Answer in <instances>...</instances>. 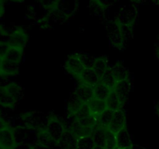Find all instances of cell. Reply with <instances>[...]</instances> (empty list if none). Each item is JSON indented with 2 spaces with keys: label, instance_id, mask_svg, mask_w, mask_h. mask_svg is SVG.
I'll list each match as a JSON object with an SVG mask.
<instances>
[{
  "label": "cell",
  "instance_id": "10",
  "mask_svg": "<svg viewBox=\"0 0 159 149\" xmlns=\"http://www.w3.org/2000/svg\"><path fill=\"white\" fill-rule=\"evenodd\" d=\"M111 70L117 82L130 79L129 70L120 62H117L114 65L111 66Z\"/></svg>",
  "mask_w": 159,
  "mask_h": 149
},
{
  "label": "cell",
  "instance_id": "24",
  "mask_svg": "<svg viewBox=\"0 0 159 149\" xmlns=\"http://www.w3.org/2000/svg\"><path fill=\"white\" fill-rule=\"evenodd\" d=\"M95 146L92 135L78 140V149H94Z\"/></svg>",
  "mask_w": 159,
  "mask_h": 149
},
{
  "label": "cell",
  "instance_id": "3",
  "mask_svg": "<svg viewBox=\"0 0 159 149\" xmlns=\"http://www.w3.org/2000/svg\"><path fill=\"white\" fill-rule=\"evenodd\" d=\"M109 41L111 46L117 49L122 50L124 47L126 37L123 33L120 26L116 22L113 24V29L109 31Z\"/></svg>",
  "mask_w": 159,
  "mask_h": 149
},
{
  "label": "cell",
  "instance_id": "13",
  "mask_svg": "<svg viewBox=\"0 0 159 149\" xmlns=\"http://www.w3.org/2000/svg\"><path fill=\"white\" fill-rule=\"evenodd\" d=\"M58 146L61 149H78V139L69 130H66Z\"/></svg>",
  "mask_w": 159,
  "mask_h": 149
},
{
  "label": "cell",
  "instance_id": "29",
  "mask_svg": "<svg viewBox=\"0 0 159 149\" xmlns=\"http://www.w3.org/2000/svg\"><path fill=\"white\" fill-rule=\"evenodd\" d=\"M155 110L156 114H159V101H157L155 103Z\"/></svg>",
  "mask_w": 159,
  "mask_h": 149
},
{
  "label": "cell",
  "instance_id": "12",
  "mask_svg": "<svg viewBox=\"0 0 159 149\" xmlns=\"http://www.w3.org/2000/svg\"><path fill=\"white\" fill-rule=\"evenodd\" d=\"M78 79L80 81L81 83H85L93 87L99 82V78L98 77L96 71L93 69H88V68H85V71Z\"/></svg>",
  "mask_w": 159,
  "mask_h": 149
},
{
  "label": "cell",
  "instance_id": "22",
  "mask_svg": "<svg viewBox=\"0 0 159 149\" xmlns=\"http://www.w3.org/2000/svg\"><path fill=\"white\" fill-rule=\"evenodd\" d=\"M99 82L103 83L104 85H106L107 86H108L110 89L113 90L114 88L115 85H116L117 82L115 79L114 76H113V72H112L111 70V66L109 67L108 69L107 70L105 73H104L103 75L101 77V79H99Z\"/></svg>",
  "mask_w": 159,
  "mask_h": 149
},
{
  "label": "cell",
  "instance_id": "15",
  "mask_svg": "<svg viewBox=\"0 0 159 149\" xmlns=\"http://www.w3.org/2000/svg\"><path fill=\"white\" fill-rule=\"evenodd\" d=\"M107 129L96 126L92 133V138L95 143V145L97 147H104L106 146V140H107Z\"/></svg>",
  "mask_w": 159,
  "mask_h": 149
},
{
  "label": "cell",
  "instance_id": "1",
  "mask_svg": "<svg viewBox=\"0 0 159 149\" xmlns=\"http://www.w3.org/2000/svg\"><path fill=\"white\" fill-rule=\"evenodd\" d=\"M51 116L46 115L40 112H27L24 114L21 115V120L23 125L28 128L33 129L35 130H46Z\"/></svg>",
  "mask_w": 159,
  "mask_h": 149
},
{
  "label": "cell",
  "instance_id": "14",
  "mask_svg": "<svg viewBox=\"0 0 159 149\" xmlns=\"http://www.w3.org/2000/svg\"><path fill=\"white\" fill-rule=\"evenodd\" d=\"M89 108L90 111L93 116L96 117L98 119L99 116L105 111L107 109V102L106 101L100 100L94 98L92 99L88 103Z\"/></svg>",
  "mask_w": 159,
  "mask_h": 149
},
{
  "label": "cell",
  "instance_id": "16",
  "mask_svg": "<svg viewBox=\"0 0 159 149\" xmlns=\"http://www.w3.org/2000/svg\"><path fill=\"white\" fill-rule=\"evenodd\" d=\"M106 102H107V109L113 112L122 110L124 105V103L114 90H112L110 95L106 100Z\"/></svg>",
  "mask_w": 159,
  "mask_h": 149
},
{
  "label": "cell",
  "instance_id": "9",
  "mask_svg": "<svg viewBox=\"0 0 159 149\" xmlns=\"http://www.w3.org/2000/svg\"><path fill=\"white\" fill-rule=\"evenodd\" d=\"M113 90H114L117 93L122 102L125 104V102L128 99L130 91H131V82H130V79L118 82Z\"/></svg>",
  "mask_w": 159,
  "mask_h": 149
},
{
  "label": "cell",
  "instance_id": "28",
  "mask_svg": "<svg viewBox=\"0 0 159 149\" xmlns=\"http://www.w3.org/2000/svg\"><path fill=\"white\" fill-rule=\"evenodd\" d=\"M5 14L4 5H0V19L2 18Z\"/></svg>",
  "mask_w": 159,
  "mask_h": 149
},
{
  "label": "cell",
  "instance_id": "33",
  "mask_svg": "<svg viewBox=\"0 0 159 149\" xmlns=\"http://www.w3.org/2000/svg\"><path fill=\"white\" fill-rule=\"evenodd\" d=\"M115 149H120V148H119V147H116V148H115Z\"/></svg>",
  "mask_w": 159,
  "mask_h": 149
},
{
  "label": "cell",
  "instance_id": "19",
  "mask_svg": "<svg viewBox=\"0 0 159 149\" xmlns=\"http://www.w3.org/2000/svg\"><path fill=\"white\" fill-rule=\"evenodd\" d=\"M109 67H110V65H109L108 60H107V57H99L96 58V61L94 65V68H93V70L96 71L98 77L100 79L101 77L104 74V73L108 69Z\"/></svg>",
  "mask_w": 159,
  "mask_h": 149
},
{
  "label": "cell",
  "instance_id": "7",
  "mask_svg": "<svg viewBox=\"0 0 159 149\" xmlns=\"http://www.w3.org/2000/svg\"><path fill=\"white\" fill-rule=\"evenodd\" d=\"M74 94L76 97L83 103L88 104L93 99H94V90L93 87L86 85L85 83H81L76 88Z\"/></svg>",
  "mask_w": 159,
  "mask_h": 149
},
{
  "label": "cell",
  "instance_id": "30",
  "mask_svg": "<svg viewBox=\"0 0 159 149\" xmlns=\"http://www.w3.org/2000/svg\"><path fill=\"white\" fill-rule=\"evenodd\" d=\"M156 57H157V59H158L159 61V46L158 47V48H157L156 50Z\"/></svg>",
  "mask_w": 159,
  "mask_h": 149
},
{
  "label": "cell",
  "instance_id": "21",
  "mask_svg": "<svg viewBox=\"0 0 159 149\" xmlns=\"http://www.w3.org/2000/svg\"><path fill=\"white\" fill-rule=\"evenodd\" d=\"M113 115H114V112L109 110V109H107V110L98 117L97 126L102 127V128H108L109 125H110L112 120H113Z\"/></svg>",
  "mask_w": 159,
  "mask_h": 149
},
{
  "label": "cell",
  "instance_id": "20",
  "mask_svg": "<svg viewBox=\"0 0 159 149\" xmlns=\"http://www.w3.org/2000/svg\"><path fill=\"white\" fill-rule=\"evenodd\" d=\"M76 54L79 57L80 61L82 62V65L85 67V68L93 69L97 57H95L94 56L85 52H79L76 53Z\"/></svg>",
  "mask_w": 159,
  "mask_h": 149
},
{
  "label": "cell",
  "instance_id": "6",
  "mask_svg": "<svg viewBox=\"0 0 159 149\" xmlns=\"http://www.w3.org/2000/svg\"><path fill=\"white\" fill-rule=\"evenodd\" d=\"M126 127H127V116H126L124 110L122 109V110L114 112L113 120L107 129L110 132L116 135Z\"/></svg>",
  "mask_w": 159,
  "mask_h": 149
},
{
  "label": "cell",
  "instance_id": "35",
  "mask_svg": "<svg viewBox=\"0 0 159 149\" xmlns=\"http://www.w3.org/2000/svg\"><path fill=\"white\" fill-rule=\"evenodd\" d=\"M158 40H159V38H158Z\"/></svg>",
  "mask_w": 159,
  "mask_h": 149
},
{
  "label": "cell",
  "instance_id": "18",
  "mask_svg": "<svg viewBox=\"0 0 159 149\" xmlns=\"http://www.w3.org/2000/svg\"><path fill=\"white\" fill-rule=\"evenodd\" d=\"M23 57V49L18 47H14L10 46V48H9V51H8L7 54H6L5 58L10 61L15 62V63L20 65V64L21 63Z\"/></svg>",
  "mask_w": 159,
  "mask_h": 149
},
{
  "label": "cell",
  "instance_id": "27",
  "mask_svg": "<svg viewBox=\"0 0 159 149\" xmlns=\"http://www.w3.org/2000/svg\"><path fill=\"white\" fill-rule=\"evenodd\" d=\"M30 149H51V148L46 147V146H43V144H40V143H38L37 141H35V142L30 144Z\"/></svg>",
  "mask_w": 159,
  "mask_h": 149
},
{
  "label": "cell",
  "instance_id": "11",
  "mask_svg": "<svg viewBox=\"0 0 159 149\" xmlns=\"http://www.w3.org/2000/svg\"><path fill=\"white\" fill-rule=\"evenodd\" d=\"M116 145H117V147H119V148L125 149L133 146L131 138H130V135L129 133L128 130H127V127H124L123 130H121L116 135Z\"/></svg>",
  "mask_w": 159,
  "mask_h": 149
},
{
  "label": "cell",
  "instance_id": "2",
  "mask_svg": "<svg viewBox=\"0 0 159 149\" xmlns=\"http://www.w3.org/2000/svg\"><path fill=\"white\" fill-rule=\"evenodd\" d=\"M66 130L64 123L57 116L51 115L46 127V131L55 144L58 145Z\"/></svg>",
  "mask_w": 159,
  "mask_h": 149
},
{
  "label": "cell",
  "instance_id": "32",
  "mask_svg": "<svg viewBox=\"0 0 159 149\" xmlns=\"http://www.w3.org/2000/svg\"><path fill=\"white\" fill-rule=\"evenodd\" d=\"M125 149H134V147L132 146V147H127V148H125Z\"/></svg>",
  "mask_w": 159,
  "mask_h": 149
},
{
  "label": "cell",
  "instance_id": "31",
  "mask_svg": "<svg viewBox=\"0 0 159 149\" xmlns=\"http://www.w3.org/2000/svg\"><path fill=\"white\" fill-rule=\"evenodd\" d=\"M134 147V146H133ZM134 149H146L145 147H139V146H137L136 148H134Z\"/></svg>",
  "mask_w": 159,
  "mask_h": 149
},
{
  "label": "cell",
  "instance_id": "4",
  "mask_svg": "<svg viewBox=\"0 0 159 149\" xmlns=\"http://www.w3.org/2000/svg\"><path fill=\"white\" fill-rule=\"evenodd\" d=\"M8 42L11 47L24 50L28 42V35L22 27H16L9 36Z\"/></svg>",
  "mask_w": 159,
  "mask_h": 149
},
{
  "label": "cell",
  "instance_id": "25",
  "mask_svg": "<svg viewBox=\"0 0 159 149\" xmlns=\"http://www.w3.org/2000/svg\"><path fill=\"white\" fill-rule=\"evenodd\" d=\"M91 115L92 113L89 108L88 104L83 103L80 107H79V110L76 111V113H75V115L73 116L72 118L73 119L76 120H78L87 117V116H91Z\"/></svg>",
  "mask_w": 159,
  "mask_h": 149
},
{
  "label": "cell",
  "instance_id": "17",
  "mask_svg": "<svg viewBox=\"0 0 159 149\" xmlns=\"http://www.w3.org/2000/svg\"><path fill=\"white\" fill-rule=\"evenodd\" d=\"M93 90H94V98L103 101L107 100L112 92V89L100 82H98L93 87Z\"/></svg>",
  "mask_w": 159,
  "mask_h": 149
},
{
  "label": "cell",
  "instance_id": "34",
  "mask_svg": "<svg viewBox=\"0 0 159 149\" xmlns=\"http://www.w3.org/2000/svg\"><path fill=\"white\" fill-rule=\"evenodd\" d=\"M157 116H158V117L159 118V114H157Z\"/></svg>",
  "mask_w": 159,
  "mask_h": 149
},
{
  "label": "cell",
  "instance_id": "5",
  "mask_svg": "<svg viewBox=\"0 0 159 149\" xmlns=\"http://www.w3.org/2000/svg\"><path fill=\"white\" fill-rule=\"evenodd\" d=\"M65 68L71 75L79 79L81 74L85 71V67L82 65L76 53L71 54L67 58L65 63Z\"/></svg>",
  "mask_w": 159,
  "mask_h": 149
},
{
  "label": "cell",
  "instance_id": "26",
  "mask_svg": "<svg viewBox=\"0 0 159 149\" xmlns=\"http://www.w3.org/2000/svg\"><path fill=\"white\" fill-rule=\"evenodd\" d=\"M117 147L116 145V135L110 132L107 129V140H106V149H115Z\"/></svg>",
  "mask_w": 159,
  "mask_h": 149
},
{
  "label": "cell",
  "instance_id": "23",
  "mask_svg": "<svg viewBox=\"0 0 159 149\" xmlns=\"http://www.w3.org/2000/svg\"><path fill=\"white\" fill-rule=\"evenodd\" d=\"M37 141V142L40 143V144H43V146L50 147V148H51V146L53 145V144H55V143L52 141V139L50 138L49 134L47 133L46 130H37V141Z\"/></svg>",
  "mask_w": 159,
  "mask_h": 149
},
{
  "label": "cell",
  "instance_id": "8",
  "mask_svg": "<svg viewBox=\"0 0 159 149\" xmlns=\"http://www.w3.org/2000/svg\"><path fill=\"white\" fill-rule=\"evenodd\" d=\"M67 130H69L71 133L79 140L84 137L91 136L94 129L83 127L76 120L73 119Z\"/></svg>",
  "mask_w": 159,
  "mask_h": 149
}]
</instances>
